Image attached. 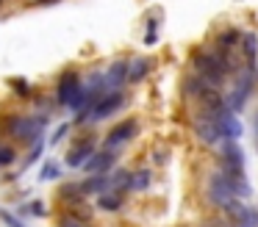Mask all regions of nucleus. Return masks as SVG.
Wrapping results in <instances>:
<instances>
[{"instance_id":"nucleus-8","label":"nucleus","mask_w":258,"mask_h":227,"mask_svg":"<svg viewBox=\"0 0 258 227\" xmlns=\"http://www.w3.org/2000/svg\"><path fill=\"white\" fill-rule=\"evenodd\" d=\"M136 130H139L136 119H122V122H117V125H114L111 130L106 133V147H108V149H119L122 144H128L131 138L136 136Z\"/></svg>"},{"instance_id":"nucleus-17","label":"nucleus","mask_w":258,"mask_h":227,"mask_svg":"<svg viewBox=\"0 0 258 227\" xmlns=\"http://www.w3.org/2000/svg\"><path fill=\"white\" fill-rule=\"evenodd\" d=\"M97 208H100V210H119V208H122V194L103 191L100 197H97Z\"/></svg>"},{"instance_id":"nucleus-18","label":"nucleus","mask_w":258,"mask_h":227,"mask_svg":"<svg viewBox=\"0 0 258 227\" xmlns=\"http://www.w3.org/2000/svg\"><path fill=\"white\" fill-rule=\"evenodd\" d=\"M236 221H239V227H258V210L250 205H241L239 213H236Z\"/></svg>"},{"instance_id":"nucleus-29","label":"nucleus","mask_w":258,"mask_h":227,"mask_svg":"<svg viewBox=\"0 0 258 227\" xmlns=\"http://www.w3.org/2000/svg\"><path fill=\"white\" fill-rule=\"evenodd\" d=\"M255 81H258V64H255Z\"/></svg>"},{"instance_id":"nucleus-16","label":"nucleus","mask_w":258,"mask_h":227,"mask_svg":"<svg viewBox=\"0 0 258 227\" xmlns=\"http://www.w3.org/2000/svg\"><path fill=\"white\" fill-rule=\"evenodd\" d=\"M58 227H92V219L75 213V210H67V213L58 216Z\"/></svg>"},{"instance_id":"nucleus-6","label":"nucleus","mask_w":258,"mask_h":227,"mask_svg":"<svg viewBox=\"0 0 258 227\" xmlns=\"http://www.w3.org/2000/svg\"><path fill=\"white\" fill-rule=\"evenodd\" d=\"M191 127H195V136L200 138L203 144H219L222 141V136H219V127H217V114H206V111H197L195 122H191Z\"/></svg>"},{"instance_id":"nucleus-9","label":"nucleus","mask_w":258,"mask_h":227,"mask_svg":"<svg viewBox=\"0 0 258 227\" xmlns=\"http://www.w3.org/2000/svg\"><path fill=\"white\" fill-rule=\"evenodd\" d=\"M114 164H117V149L103 147V149H95V155L81 169H86V175H108Z\"/></svg>"},{"instance_id":"nucleus-31","label":"nucleus","mask_w":258,"mask_h":227,"mask_svg":"<svg viewBox=\"0 0 258 227\" xmlns=\"http://www.w3.org/2000/svg\"><path fill=\"white\" fill-rule=\"evenodd\" d=\"M0 6H3V0H0Z\"/></svg>"},{"instance_id":"nucleus-4","label":"nucleus","mask_w":258,"mask_h":227,"mask_svg":"<svg viewBox=\"0 0 258 227\" xmlns=\"http://www.w3.org/2000/svg\"><path fill=\"white\" fill-rule=\"evenodd\" d=\"M252 83H255V66L244 64L239 72H236V83H233L230 97H225V100H228V108L233 111V114L244 108L247 97H250V92H252Z\"/></svg>"},{"instance_id":"nucleus-30","label":"nucleus","mask_w":258,"mask_h":227,"mask_svg":"<svg viewBox=\"0 0 258 227\" xmlns=\"http://www.w3.org/2000/svg\"><path fill=\"white\" fill-rule=\"evenodd\" d=\"M255 130H258V114H255Z\"/></svg>"},{"instance_id":"nucleus-26","label":"nucleus","mask_w":258,"mask_h":227,"mask_svg":"<svg viewBox=\"0 0 258 227\" xmlns=\"http://www.w3.org/2000/svg\"><path fill=\"white\" fill-rule=\"evenodd\" d=\"M28 210H31L34 216H45V205H42V202H31Z\"/></svg>"},{"instance_id":"nucleus-14","label":"nucleus","mask_w":258,"mask_h":227,"mask_svg":"<svg viewBox=\"0 0 258 227\" xmlns=\"http://www.w3.org/2000/svg\"><path fill=\"white\" fill-rule=\"evenodd\" d=\"M150 66H153L150 58H136V61H131V66H128V81H131V83H139L142 78H147Z\"/></svg>"},{"instance_id":"nucleus-27","label":"nucleus","mask_w":258,"mask_h":227,"mask_svg":"<svg viewBox=\"0 0 258 227\" xmlns=\"http://www.w3.org/2000/svg\"><path fill=\"white\" fill-rule=\"evenodd\" d=\"M203 227H230L228 221H208V224H203Z\"/></svg>"},{"instance_id":"nucleus-3","label":"nucleus","mask_w":258,"mask_h":227,"mask_svg":"<svg viewBox=\"0 0 258 227\" xmlns=\"http://www.w3.org/2000/svg\"><path fill=\"white\" fill-rule=\"evenodd\" d=\"M56 103L73 111L81 108V103H84V81H81L78 69L61 72V78L56 83Z\"/></svg>"},{"instance_id":"nucleus-15","label":"nucleus","mask_w":258,"mask_h":227,"mask_svg":"<svg viewBox=\"0 0 258 227\" xmlns=\"http://www.w3.org/2000/svg\"><path fill=\"white\" fill-rule=\"evenodd\" d=\"M131 175H134V172H128V169H117L111 177H108V188H111V191H117V194L128 191V188H131Z\"/></svg>"},{"instance_id":"nucleus-12","label":"nucleus","mask_w":258,"mask_h":227,"mask_svg":"<svg viewBox=\"0 0 258 227\" xmlns=\"http://www.w3.org/2000/svg\"><path fill=\"white\" fill-rule=\"evenodd\" d=\"M239 50H241V55H244V64H250V66L258 64V36L255 33H250V31L241 33Z\"/></svg>"},{"instance_id":"nucleus-28","label":"nucleus","mask_w":258,"mask_h":227,"mask_svg":"<svg viewBox=\"0 0 258 227\" xmlns=\"http://www.w3.org/2000/svg\"><path fill=\"white\" fill-rule=\"evenodd\" d=\"M39 3H56V0H39Z\"/></svg>"},{"instance_id":"nucleus-10","label":"nucleus","mask_w":258,"mask_h":227,"mask_svg":"<svg viewBox=\"0 0 258 227\" xmlns=\"http://www.w3.org/2000/svg\"><path fill=\"white\" fill-rule=\"evenodd\" d=\"M217 127H219V136H222V141L228 138V141H236V138L241 136V122L236 119V114L225 105L222 111L217 114Z\"/></svg>"},{"instance_id":"nucleus-1","label":"nucleus","mask_w":258,"mask_h":227,"mask_svg":"<svg viewBox=\"0 0 258 227\" xmlns=\"http://www.w3.org/2000/svg\"><path fill=\"white\" fill-rule=\"evenodd\" d=\"M47 127V116L36 114V116H28V114H0V130L6 133L9 138L14 141H23V144H36L42 138Z\"/></svg>"},{"instance_id":"nucleus-20","label":"nucleus","mask_w":258,"mask_h":227,"mask_svg":"<svg viewBox=\"0 0 258 227\" xmlns=\"http://www.w3.org/2000/svg\"><path fill=\"white\" fill-rule=\"evenodd\" d=\"M9 86L14 89V94H17V97H31V83L25 81V78H12V81H9Z\"/></svg>"},{"instance_id":"nucleus-13","label":"nucleus","mask_w":258,"mask_h":227,"mask_svg":"<svg viewBox=\"0 0 258 227\" xmlns=\"http://www.w3.org/2000/svg\"><path fill=\"white\" fill-rule=\"evenodd\" d=\"M81 186V194H103V191H108V175H89L86 180H81L78 183Z\"/></svg>"},{"instance_id":"nucleus-23","label":"nucleus","mask_w":258,"mask_h":227,"mask_svg":"<svg viewBox=\"0 0 258 227\" xmlns=\"http://www.w3.org/2000/svg\"><path fill=\"white\" fill-rule=\"evenodd\" d=\"M14 158H17L14 147H9V144H0V169H6V166H12V164H14Z\"/></svg>"},{"instance_id":"nucleus-19","label":"nucleus","mask_w":258,"mask_h":227,"mask_svg":"<svg viewBox=\"0 0 258 227\" xmlns=\"http://www.w3.org/2000/svg\"><path fill=\"white\" fill-rule=\"evenodd\" d=\"M150 180H153V172L150 169L134 172V175H131V191H145V188L150 186Z\"/></svg>"},{"instance_id":"nucleus-25","label":"nucleus","mask_w":258,"mask_h":227,"mask_svg":"<svg viewBox=\"0 0 258 227\" xmlns=\"http://www.w3.org/2000/svg\"><path fill=\"white\" fill-rule=\"evenodd\" d=\"M67 133H70V125H58L56 133H53V138H50V144H58L64 136H67Z\"/></svg>"},{"instance_id":"nucleus-2","label":"nucleus","mask_w":258,"mask_h":227,"mask_svg":"<svg viewBox=\"0 0 258 227\" xmlns=\"http://www.w3.org/2000/svg\"><path fill=\"white\" fill-rule=\"evenodd\" d=\"M208 202L217 205V208H222V210H228L230 216H236V213H239V208H241V202L236 199V194H233L230 180L219 169L208 177Z\"/></svg>"},{"instance_id":"nucleus-22","label":"nucleus","mask_w":258,"mask_h":227,"mask_svg":"<svg viewBox=\"0 0 258 227\" xmlns=\"http://www.w3.org/2000/svg\"><path fill=\"white\" fill-rule=\"evenodd\" d=\"M0 221H3L6 227H28L20 216H14L12 210H6V208H0Z\"/></svg>"},{"instance_id":"nucleus-5","label":"nucleus","mask_w":258,"mask_h":227,"mask_svg":"<svg viewBox=\"0 0 258 227\" xmlns=\"http://www.w3.org/2000/svg\"><path fill=\"white\" fill-rule=\"evenodd\" d=\"M122 105H125V92H122V89H108V92L97 100L95 108L89 111V119L92 122H100V119H106V116L117 114Z\"/></svg>"},{"instance_id":"nucleus-24","label":"nucleus","mask_w":258,"mask_h":227,"mask_svg":"<svg viewBox=\"0 0 258 227\" xmlns=\"http://www.w3.org/2000/svg\"><path fill=\"white\" fill-rule=\"evenodd\" d=\"M158 39V28H156V22H150L147 25V33H145V44H153Z\"/></svg>"},{"instance_id":"nucleus-21","label":"nucleus","mask_w":258,"mask_h":227,"mask_svg":"<svg viewBox=\"0 0 258 227\" xmlns=\"http://www.w3.org/2000/svg\"><path fill=\"white\" fill-rule=\"evenodd\" d=\"M58 175H61L58 164H53V161H45V164H42V169H39L42 180H58Z\"/></svg>"},{"instance_id":"nucleus-11","label":"nucleus","mask_w":258,"mask_h":227,"mask_svg":"<svg viewBox=\"0 0 258 227\" xmlns=\"http://www.w3.org/2000/svg\"><path fill=\"white\" fill-rule=\"evenodd\" d=\"M128 66H131V61H114L106 69V75H103L106 86L108 89H122V83L128 81Z\"/></svg>"},{"instance_id":"nucleus-7","label":"nucleus","mask_w":258,"mask_h":227,"mask_svg":"<svg viewBox=\"0 0 258 227\" xmlns=\"http://www.w3.org/2000/svg\"><path fill=\"white\" fill-rule=\"evenodd\" d=\"M95 149H97L95 136L75 138V141L70 144V149H67V166H70V169H81V166H84L92 155H95Z\"/></svg>"}]
</instances>
